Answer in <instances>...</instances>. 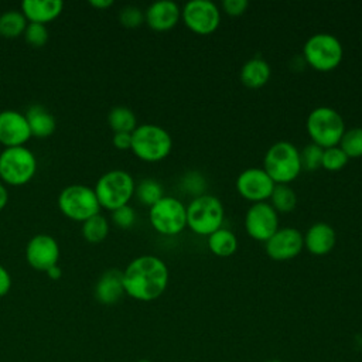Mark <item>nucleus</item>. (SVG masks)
<instances>
[{
  "label": "nucleus",
  "mask_w": 362,
  "mask_h": 362,
  "mask_svg": "<svg viewBox=\"0 0 362 362\" xmlns=\"http://www.w3.org/2000/svg\"><path fill=\"white\" fill-rule=\"evenodd\" d=\"M171 148L173 139L170 133L158 124L143 123L132 132L130 150L143 161H161L171 153Z\"/></svg>",
  "instance_id": "3"
},
{
  "label": "nucleus",
  "mask_w": 362,
  "mask_h": 362,
  "mask_svg": "<svg viewBox=\"0 0 362 362\" xmlns=\"http://www.w3.org/2000/svg\"><path fill=\"white\" fill-rule=\"evenodd\" d=\"M168 279L163 259L153 255L134 257L123 270L124 294L139 301H153L165 291Z\"/></svg>",
  "instance_id": "1"
},
{
  "label": "nucleus",
  "mask_w": 362,
  "mask_h": 362,
  "mask_svg": "<svg viewBox=\"0 0 362 362\" xmlns=\"http://www.w3.org/2000/svg\"><path fill=\"white\" fill-rule=\"evenodd\" d=\"M136 182L133 177L124 170H109L103 173L96 184L95 194L100 204V208L115 211L123 205H127L134 195Z\"/></svg>",
  "instance_id": "4"
},
{
  "label": "nucleus",
  "mask_w": 362,
  "mask_h": 362,
  "mask_svg": "<svg viewBox=\"0 0 362 362\" xmlns=\"http://www.w3.org/2000/svg\"><path fill=\"white\" fill-rule=\"evenodd\" d=\"M113 146L119 150H129L132 147V133H115L113 134Z\"/></svg>",
  "instance_id": "37"
},
{
  "label": "nucleus",
  "mask_w": 362,
  "mask_h": 362,
  "mask_svg": "<svg viewBox=\"0 0 362 362\" xmlns=\"http://www.w3.org/2000/svg\"><path fill=\"white\" fill-rule=\"evenodd\" d=\"M11 288V276L8 270L0 264V297L6 296Z\"/></svg>",
  "instance_id": "38"
},
{
  "label": "nucleus",
  "mask_w": 362,
  "mask_h": 362,
  "mask_svg": "<svg viewBox=\"0 0 362 362\" xmlns=\"http://www.w3.org/2000/svg\"><path fill=\"white\" fill-rule=\"evenodd\" d=\"M107 233H109V222L100 214L82 222V235L85 240L90 243L102 242L107 236Z\"/></svg>",
  "instance_id": "28"
},
{
  "label": "nucleus",
  "mask_w": 362,
  "mask_h": 362,
  "mask_svg": "<svg viewBox=\"0 0 362 362\" xmlns=\"http://www.w3.org/2000/svg\"><path fill=\"white\" fill-rule=\"evenodd\" d=\"M274 187L276 184L267 175V173L257 167L243 170L236 178L238 194L253 204L266 202L270 198Z\"/></svg>",
  "instance_id": "13"
},
{
  "label": "nucleus",
  "mask_w": 362,
  "mask_h": 362,
  "mask_svg": "<svg viewBox=\"0 0 362 362\" xmlns=\"http://www.w3.org/2000/svg\"><path fill=\"white\" fill-rule=\"evenodd\" d=\"M246 233L259 242H266L279 229V215L269 202H256L245 215Z\"/></svg>",
  "instance_id": "12"
},
{
  "label": "nucleus",
  "mask_w": 362,
  "mask_h": 362,
  "mask_svg": "<svg viewBox=\"0 0 362 362\" xmlns=\"http://www.w3.org/2000/svg\"><path fill=\"white\" fill-rule=\"evenodd\" d=\"M348 156L341 150L339 146L324 148L321 167L327 171H339L348 164Z\"/></svg>",
  "instance_id": "31"
},
{
  "label": "nucleus",
  "mask_w": 362,
  "mask_h": 362,
  "mask_svg": "<svg viewBox=\"0 0 362 362\" xmlns=\"http://www.w3.org/2000/svg\"><path fill=\"white\" fill-rule=\"evenodd\" d=\"M24 38L33 47H42L48 40V30L45 24L28 23L24 30Z\"/></svg>",
  "instance_id": "34"
},
{
  "label": "nucleus",
  "mask_w": 362,
  "mask_h": 362,
  "mask_svg": "<svg viewBox=\"0 0 362 362\" xmlns=\"http://www.w3.org/2000/svg\"><path fill=\"white\" fill-rule=\"evenodd\" d=\"M25 119L31 132V136L45 139L51 136L57 129V122L52 113L41 105H31L25 112Z\"/></svg>",
  "instance_id": "22"
},
{
  "label": "nucleus",
  "mask_w": 362,
  "mask_h": 362,
  "mask_svg": "<svg viewBox=\"0 0 362 362\" xmlns=\"http://www.w3.org/2000/svg\"><path fill=\"white\" fill-rule=\"evenodd\" d=\"M249 7L247 0H223L222 1V10L232 17L242 16Z\"/></svg>",
  "instance_id": "36"
},
{
  "label": "nucleus",
  "mask_w": 362,
  "mask_h": 362,
  "mask_svg": "<svg viewBox=\"0 0 362 362\" xmlns=\"http://www.w3.org/2000/svg\"><path fill=\"white\" fill-rule=\"evenodd\" d=\"M107 123L115 133H132L137 127V117L127 106H115L107 113Z\"/></svg>",
  "instance_id": "24"
},
{
  "label": "nucleus",
  "mask_w": 362,
  "mask_h": 362,
  "mask_svg": "<svg viewBox=\"0 0 362 362\" xmlns=\"http://www.w3.org/2000/svg\"><path fill=\"white\" fill-rule=\"evenodd\" d=\"M58 206L66 218L78 222H85L100 211L95 189L83 184H71L62 188L58 195Z\"/></svg>",
  "instance_id": "8"
},
{
  "label": "nucleus",
  "mask_w": 362,
  "mask_h": 362,
  "mask_svg": "<svg viewBox=\"0 0 362 362\" xmlns=\"http://www.w3.org/2000/svg\"><path fill=\"white\" fill-rule=\"evenodd\" d=\"M8 201V192H7V188L4 187V184L0 181V211L6 206Z\"/></svg>",
  "instance_id": "39"
},
{
  "label": "nucleus",
  "mask_w": 362,
  "mask_h": 362,
  "mask_svg": "<svg viewBox=\"0 0 362 362\" xmlns=\"http://www.w3.org/2000/svg\"><path fill=\"white\" fill-rule=\"evenodd\" d=\"M30 137L31 132L25 115L14 109H6L0 112V143L3 146H24Z\"/></svg>",
  "instance_id": "16"
},
{
  "label": "nucleus",
  "mask_w": 362,
  "mask_h": 362,
  "mask_svg": "<svg viewBox=\"0 0 362 362\" xmlns=\"http://www.w3.org/2000/svg\"><path fill=\"white\" fill-rule=\"evenodd\" d=\"M124 294L123 287V270L107 269L105 270L96 284H95V297L100 304L112 305L116 304Z\"/></svg>",
  "instance_id": "19"
},
{
  "label": "nucleus",
  "mask_w": 362,
  "mask_h": 362,
  "mask_svg": "<svg viewBox=\"0 0 362 362\" xmlns=\"http://www.w3.org/2000/svg\"><path fill=\"white\" fill-rule=\"evenodd\" d=\"M148 219L156 232L174 236L187 228V206L178 198L164 195L150 206Z\"/></svg>",
  "instance_id": "10"
},
{
  "label": "nucleus",
  "mask_w": 362,
  "mask_h": 362,
  "mask_svg": "<svg viewBox=\"0 0 362 362\" xmlns=\"http://www.w3.org/2000/svg\"><path fill=\"white\" fill-rule=\"evenodd\" d=\"M134 195L139 199V202L150 208L164 197V191H163V185L157 180L143 178L136 184Z\"/></svg>",
  "instance_id": "27"
},
{
  "label": "nucleus",
  "mask_w": 362,
  "mask_h": 362,
  "mask_svg": "<svg viewBox=\"0 0 362 362\" xmlns=\"http://www.w3.org/2000/svg\"><path fill=\"white\" fill-rule=\"evenodd\" d=\"M304 247L303 233L291 226L279 228L266 242V255L277 262L291 260L300 255Z\"/></svg>",
  "instance_id": "14"
},
{
  "label": "nucleus",
  "mask_w": 362,
  "mask_h": 362,
  "mask_svg": "<svg viewBox=\"0 0 362 362\" xmlns=\"http://www.w3.org/2000/svg\"><path fill=\"white\" fill-rule=\"evenodd\" d=\"M305 129L314 144L328 148L339 144L345 133V122L335 109L318 106L307 116Z\"/></svg>",
  "instance_id": "5"
},
{
  "label": "nucleus",
  "mask_w": 362,
  "mask_h": 362,
  "mask_svg": "<svg viewBox=\"0 0 362 362\" xmlns=\"http://www.w3.org/2000/svg\"><path fill=\"white\" fill-rule=\"evenodd\" d=\"M28 21L21 10H6L0 14V35L16 38L24 34Z\"/></svg>",
  "instance_id": "25"
},
{
  "label": "nucleus",
  "mask_w": 362,
  "mask_h": 362,
  "mask_svg": "<svg viewBox=\"0 0 362 362\" xmlns=\"http://www.w3.org/2000/svg\"><path fill=\"white\" fill-rule=\"evenodd\" d=\"M137 362H150V361L148 359H139Z\"/></svg>",
  "instance_id": "42"
},
{
  "label": "nucleus",
  "mask_w": 362,
  "mask_h": 362,
  "mask_svg": "<svg viewBox=\"0 0 362 362\" xmlns=\"http://www.w3.org/2000/svg\"><path fill=\"white\" fill-rule=\"evenodd\" d=\"M136 211L129 204L112 211V221L120 229H130L136 223Z\"/></svg>",
  "instance_id": "35"
},
{
  "label": "nucleus",
  "mask_w": 362,
  "mask_h": 362,
  "mask_svg": "<svg viewBox=\"0 0 362 362\" xmlns=\"http://www.w3.org/2000/svg\"><path fill=\"white\" fill-rule=\"evenodd\" d=\"M119 21L127 28H136L144 21V11L137 6L127 4L119 11Z\"/></svg>",
  "instance_id": "33"
},
{
  "label": "nucleus",
  "mask_w": 362,
  "mask_h": 362,
  "mask_svg": "<svg viewBox=\"0 0 362 362\" xmlns=\"http://www.w3.org/2000/svg\"><path fill=\"white\" fill-rule=\"evenodd\" d=\"M181 18V8L175 1L158 0L151 3L144 11V21L154 31H168Z\"/></svg>",
  "instance_id": "17"
},
{
  "label": "nucleus",
  "mask_w": 362,
  "mask_h": 362,
  "mask_svg": "<svg viewBox=\"0 0 362 362\" xmlns=\"http://www.w3.org/2000/svg\"><path fill=\"white\" fill-rule=\"evenodd\" d=\"M263 170L274 184L288 185L301 173L300 150L290 141H276L264 154Z\"/></svg>",
  "instance_id": "2"
},
{
  "label": "nucleus",
  "mask_w": 362,
  "mask_h": 362,
  "mask_svg": "<svg viewBox=\"0 0 362 362\" xmlns=\"http://www.w3.org/2000/svg\"><path fill=\"white\" fill-rule=\"evenodd\" d=\"M180 188L181 191H184L185 194L197 198L201 197L204 194H206V188H208V182L206 178L204 177V174L198 170H189L187 171L181 180H180Z\"/></svg>",
  "instance_id": "29"
},
{
  "label": "nucleus",
  "mask_w": 362,
  "mask_h": 362,
  "mask_svg": "<svg viewBox=\"0 0 362 362\" xmlns=\"http://www.w3.org/2000/svg\"><path fill=\"white\" fill-rule=\"evenodd\" d=\"M269 199L277 214H288L297 206V195L294 189L286 184H276Z\"/></svg>",
  "instance_id": "26"
},
{
  "label": "nucleus",
  "mask_w": 362,
  "mask_h": 362,
  "mask_svg": "<svg viewBox=\"0 0 362 362\" xmlns=\"http://www.w3.org/2000/svg\"><path fill=\"white\" fill-rule=\"evenodd\" d=\"M322 151L320 146L310 143L304 146V148L300 151V163H301V170L305 171H317L321 168V161H322Z\"/></svg>",
  "instance_id": "32"
},
{
  "label": "nucleus",
  "mask_w": 362,
  "mask_h": 362,
  "mask_svg": "<svg viewBox=\"0 0 362 362\" xmlns=\"http://www.w3.org/2000/svg\"><path fill=\"white\" fill-rule=\"evenodd\" d=\"M304 247L314 256H324L329 253L337 243V233L329 223H313L303 235Z\"/></svg>",
  "instance_id": "18"
},
{
  "label": "nucleus",
  "mask_w": 362,
  "mask_h": 362,
  "mask_svg": "<svg viewBox=\"0 0 362 362\" xmlns=\"http://www.w3.org/2000/svg\"><path fill=\"white\" fill-rule=\"evenodd\" d=\"M37 171L34 153L24 147H4L0 153V178L8 185L27 184Z\"/></svg>",
  "instance_id": "9"
},
{
  "label": "nucleus",
  "mask_w": 362,
  "mask_h": 362,
  "mask_svg": "<svg viewBox=\"0 0 362 362\" xmlns=\"http://www.w3.org/2000/svg\"><path fill=\"white\" fill-rule=\"evenodd\" d=\"M89 4L96 8H107L113 4V0H89Z\"/></svg>",
  "instance_id": "40"
},
{
  "label": "nucleus",
  "mask_w": 362,
  "mask_h": 362,
  "mask_svg": "<svg viewBox=\"0 0 362 362\" xmlns=\"http://www.w3.org/2000/svg\"><path fill=\"white\" fill-rule=\"evenodd\" d=\"M223 219V205L215 195L204 194L187 205V226L197 235L209 236L222 228Z\"/></svg>",
  "instance_id": "6"
},
{
  "label": "nucleus",
  "mask_w": 362,
  "mask_h": 362,
  "mask_svg": "<svg viewBox=\"0 0 362 362\" xmlns=\"http://www.w3.org/2000/svg\"><path fill=\"white\" fill-rule=\"evenodd\" d=\"M338 146L348 156V158L362 157V127L345 130Z\"/></svg>",
  "instance_id": "30"
},
{
  "label": "nucleus",
  "mask_w": 362,
  "mask_h": 362,
  "mask_svg": "<svg viewBox=\"0 0 362 362\" xmlns=\"http://www.w3.org/2000/svg\"><path fill=\"white\" fill-rule=\"evenodd\" d=\"M344 48L341 41L329 33L311 35L303 47V58L308 66L318 72L334 71L342 61Z\"/></svg>",
  "instance_id": "7"
},
{
  "label": "nucleus",
  "mask_w": 362,
  "mask_h": 362,
  "mask_svg": "<svg viewBox=\"0 0 362 362\" xmlns=\"http://www.w3.org/2000/svg\"><path fill=\"white\" fill-rule=\"evenodd\" d=\"M272 75L270 65L259 57H253L246 61L240 68V82L249 89H260L264 86Z\"/></svg>",
  "instance_id": "21"
},
{
  "label": "nucleus",
  "mask_w": 362,
  "mask_h": 362,
  "mask_svg": "<svg viewBox=\"0 0 362 362\" xmlns=\"http://www.w3.org/2000/svg\"><path fill=\"white\" fill-rule=\"evenodd\" d=\"M47 274H48L51 279L57 280V279H59V277H61L62 270H61V267H59L58 264H55V266H52V267H49V269L47 270Z\"/></svg>",
  "instance_id": "41"
},
{
  "label": "nucleus",
  "mask_w": 362,
  "mask_h": 362,
  "mask_svg": "<svg viewBox=\"0 0 362 362\" xmlns=\"http://www.w3.org/2000/svg\"><path fill=\"white\" fill-rule=\"evenodd\" d=\"M64 8L61 0H24L21 1V11L28 23L45 24L57 18Z\"/></svg>",
  "instance_id": "20"
},
{
  "label": "nucleus",
  "mask_w": 362,
  "mask_h": 362,
  "mask_svg": "<svg viewBox=\"0 0 362 362\" xmlns=\"http://www.w3.org/2000/svg\"><path fill=\"white\" fill-rule=\"evenodd\" d=\"M208 249L218 257H229L238 249V238L236 235L226 229L219 228L214 233H211L206 239Z\"/></svg>",
  "instance_id": "23"
},
{
  "label": "nucleus",
  "mask_w": 362,
  "mask_h": 362,
  "mask_svg": "<svg viewBox=\"0 0 362 362\" xmlns=\"http://www.w3.org/2000/svg\"><path fill=\"white\" fill-rule=\"evenodd\" d=\"M181 20L185 27L198 35L215 33L221 24V10L209 0H191L181 8Z\"/></svg>",
  "instance_id": "11"
},
{
  "label": "nucleus",
  "mask_w": 362,
  "mask_h": 362,
  "mask_svg": "<svg viewBox=\"0 0 362 362\" xmlns=\"http://www.w3.org/2000/svg\"><path fill=\"white\" fill-rule=\"evenodd\" d=\"M25 259L28 264L40 272H47L55 266L59 259V245L57 239L47 233L34 235L25 246Z\"/></svg>",
  "instance_id": "15"
}]
</instances>
